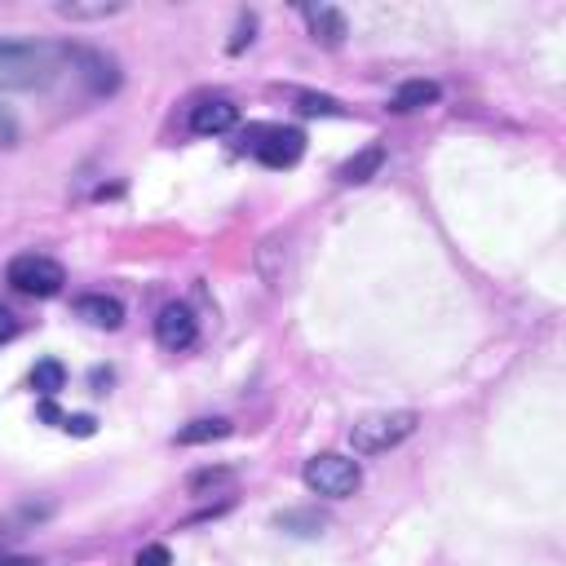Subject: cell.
Masks as SVG:
<instances>
[{"label":"cell","instance_id":"5","mask_svg":"<svg viewBox=\"0 0 566 566\" xmlns=\"http://www.w3.org/2000/svg\"><path fill=\"white\" fill-rule=\"evenodd\" d=\"M66 283L62 265L53 256H40V252H22L9 261V287H18L22 296H57Z\"/></svg>","mask_w":566,"mask_h":566},{"label":"cell","instance_id":"4","mask_svg":"<svg viewBox=\"0 0 566 566\" xmlns=\"http://www.w3.org/2000/svg\"><path fill=\"white\" fill-rule=\"evenodd\" d=\"M248 150L265 168H292L305 155V133L301 128H283V124H261V128L248 133Z\"/></svg>","mask_w":566,"mask_h":566},{"label":"cell","instance_id":"22","mask_svg":"<svg viewBox=\"0 0 566 566\" xmlns=\"http://www.w3.org/2000/svg\"><path fill=\"white\" fill-rule=\"evenodd\" d=\"M13 332H18V318H13V314H9L4 305H0V345H4V340H9Z\"/></svg>","mask_w":566,"mask_h":566},{"label":"cell","instance_id":"11","mask_svg":"<svg viewBox=\"0 0 566 566\" xmlns=\"http://www.w3.org/2000/svg\"><path fill=\"white\" fill-rule=\"evenodd\" d=\"M380 164H385V150H380V146H367V150H358L354 159H345V164L336 168V177H340L345 186H363V181H371V177L380 172Z\"/></svg>","mask_w":566,"mask_h":566},{"label":"cell","instance_id":"21","mask_svg":"<svg viewBox=\"0 0 566 566\" xmlns=\"http://www.w3.org/2000/svg\"><path fill=\"white\" fill-rule=\"evenodd\" d=\"M0 146L9 150V146H18V119H13V111L0 102Z\"/></svg>","mask_w":566,"mask_h":566},{"label":"cell","instance_id":"17","mask_svg":"<svg viewBox=\"0 0 566 566\" xmlns=\"http://www.w3.org/2000/svg\"><path fill=\"white\" fill-rule=\"evenodd\" d=\"M296 111L301 115H345V106L336 97H327V93H301L296 97Z\"/></svg>","mask_w":566,"mask_h":566},{"label":"cell","instance_id":"7","mask_svg":"<svg viewBox=\"0 0 566 566\" xmlns=\"http://www.w3.org/2000/svg\"><path fill=\"white\" fill-rule=\"evenodd\" d=\"M195 336H199V323H195V314L186 310V305H164L159 310V318H155V340L164 345V349H190L195 345Z\"/></svg>","mask_w":566,"mask_h":566},{"label":"cell","instance_id":"24","mask_svg":"<svg viewBox=\"0 0 566 566\" xmlns=\"http://www.w3.org/2000/svg\"><path fill=\"white\" fill-rule=\"evenodd\" d=\"M102 385H111V367H93V389H97V394H106Z\"/></svg>","mask_w":566,"mask_h":566},{"label":"cell","instance_id":"23","mask_svg":"<svg viewBox=\"0 0 566 566\" xmlns=\"http://www.w3.org/2000/svg\"><path fill=\"white\" fill-rule=\"evenodd\" d=\"M40 420H49V424H62V411L53 407V398H44V402H40Z\"/></svg>","mask_w":566,"mask_h":566},{"label":"cell","instance_id":"10","mask_svg":"<svg viewBox=\"0 0 566 566\" xmlns=\"http://www.w3.org/2000/svg\"><path fill=\"white\" fill-rule=\"evenodd\" d=\"M305 22H310L314 40H323L327 49H336V44L349 35L345 13H340V9H332V4H310V9H305Z\"/></svg>","mask_w":566,"mask_h":566},{"label":"cell","instance_id":"1","mask_svg":"<svg viewBox=\"0 0 566 566\" xmlns=\"http://www.w3.org/2000/svg\"><path fill=\"white\" fill-rule=\"evenodd\" d=\"M71 49L57 44H0V88H40L49 84Z\"/></svg>","mask_w":566,"mask_h":566},{"label":"cell","instance_id":"3","mask_svg":"<svg viewBox=\"0 0 566 566\" xmlns=\"http://www.w3.org/2000/svg\"><path fill=\"white\" fill-rule=\"evenodd\" d=\"M305 486L314 491V495H327V500H345V495H354L358 491V482H363V469H358V460H349V455H336V451H323V455H314V460H305Z\"/></svg>","mask_w":566,"mask_h":566},{"label":"cell","instance_id":"9","mask_svg":"<svg viewBox=\"0 0 566 566\" xmlns=\"http://www.w3.org/2000/svg\"><path fill=\"white\" fill-rule=\"evenodd\" d=\"M75 314H80L88 327H102V332H115V327L124 323V305H119L115 296H106V292L80 296V301H75Z\"/></svg>","mask_w":566,"mask_h":566},{"label":"cell","instance_id":"20","mask_svg":"<svg viewBox=\"0 0 566 566\" xmlns=\"http://www.w3.org/2000/svg\"><path fill=\"white\" fill-rule=\"evenodd\" d=\"M252 31H256V18H252V13H239V27H234V35H230V53H239V49L252 40Z\"/></svg>","mask_w":566,"mask_h":566},{"label":"cell","instance_id":"8","mask_svg":"<svg viewBox=\"0 0 566 566\" xmlns=\"http://www.w3.org/2000/svg\"><path fill=\"white\" fill-rule=\"evenodd\" d=\"M234 124H239V111H234V102H226V97H208V102H199V106L190 111V133H199V137L230 133Z\"/></svg>","mask_w":566,"mask_h":566},{"label":"cell","instance_id":"6","mask_svg":"<svg viewBox=\"0 0 566 566\" xmlns=\"http://www.w3.org/2000/svg\"><path fill=\"white\" fill-rule=\"evenodd\" d=\"M66 62H75V71H80V80L88 84L93 97H106V93L119 88V66H115V57H106V53H97V49H71Z\"/></svg>","mask_w":566,"mask_h":566},{"label":"cell","instance_id":"12","mask_svg":"<svg viewBox=\"0 0 566 566\" xmlns=\"http://www.w3.org/2000/svg\"><path fill=\"white\" fill-rule=\"evenodd\" d=\"M274 526H279V531H287V535L314 539V535H323V531H327V517H323L318 509H283V513L274 517Z\"/></svg>","mask_w":566,"mask_h":566},{"label":"cell","instance_id":"18","mask_svg":"<svg viewBox=\"0 0 566 566\" xmlns=\"http://www.w3.org/2000/svg\"><path fill=\"white\" fill-rule=\"evenodd\" d=\"M133 566H172V553H168V544H146L133 557Z\"/></svg>","mask_w":566,"mask_h":566},{"label":"cell","instance_id":"19","mask_svg":"<svg viewBox=\"0 0 566 566\" xmlns=\"http://www.w3.org/2000/svg\"><path fill=\"white\" fill-rule=\"evenodd\" d=\"M57 429H66V433H75V438H93V433H97V420H93V416H62Z\"/></svg>","mask_w":566,"mask_h":566},{"label":"cell","instance_id":"13","mask_svg":"<svg viewBox=\"0 0 566 566\" xmlns=\"http://www.w3.org/2000/svg\"><path fill=\"white\" fill-rule=\"evenodd\" d=\"M217 438H230V420H221V416H203V420H190L177 429L181 447H199V442H217Z\"/></svg>","mask_w":566,"mask_h":566},{"label":"cell","instance_id":"14","mask_svg":"<svg viewBox=\"0 0 566 566\" xmlns=\"http://www.w3.org/2000/svg\"><path fill=\"white\" fill-rule=\"evenodd\" d=\"M62 18H71V22H93V18H111V13H119L124 4L119 0H57L53 4Z\"/></svg>","mask_w":566,"mask_h":566},{"label":"cell","instance_id":"15","mask_svg":"<svg viewBox=\"0 0 566 566\" xmlns=\"http://www.w3.org/2000/svg\"><path fill=\"white\" fill-rule=\"evenodd\" d=\"M433 102H438V84L433 80H407L394 93V111H424Z\"/></svg>","mask_w":566,"mask_h":566},{"label":"cell","instance_id":"25","mask_svg":"<svg viewBox=\"0 0 566 566\" xmlns=\"http://www.w3.org/2000/svg\"><path fill=\"white\" fill-rule=\"evenodd\" d=\"M0 566H35L31 557H0Z\"/></svg>","mask_w":566,"mask_h":566},{"label":"cell","instance_id":"2","mask_svg":"<svg viewBox=\"0 0 566 566\" xmlns=\"http://www.w3.org/2000/svg\"><path fill=\"white\" fill-rule=\"evenodd\" d=\"M416 433V411H371L349 424V447L358 455H380Z\"/></svg>","mask_w":566,"mask_h":566},{"label":"cell","instance_id":"16","mask_svg":"<svg viewBox=\"0 0 566 566\" xmlns=\"http://www.w3.org/2000/svg\"><path fill=\"white\" fill-rule=\"evenodd\" d=\"M62 385H66V367H62L57 358H40V363L31 367V389H35L40 398H53Z\"/></svg>","mask_w":566,"mask_h":566}]
</instances>
